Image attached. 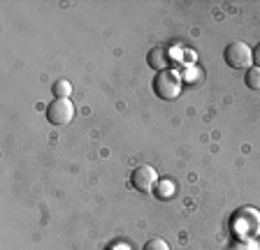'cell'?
I'll list each match as a JSON object with an SVG mask.
<instances>
[{
  "label": "cell",
  "instance_id": "cell-1",
  "mask_svg": "<svg viewBox=\"0 0 260 250\" xmlns=\"http://www.w3.org/2000/svg\"><path fill=\"white\" fill-rule=\"evenodd\" d=\"M153 91H156L158 98L162 100H172L179 95V91H181V79H179V74L174 70H162L156 74V79H153Z\"/></svg>",
  "mask_w": 260,
  "mask_h": 250
},
{
  "label": "cell",
  "instance_id": "cell-2",
  "mask_svg": "<svg viewBox=\"0 0 260 250\" xmlns=\"http://www.w3.org/2000/svg\"><path fill=\"white\" fill-rule=\"evenodd\" d=\"M225 63L233 70H249L251 60H253V51L246 47L244 42H233L225 47Z\"/></svg>",
  "mask_w": 260,
  "mask_h": 250
},
{
  "label": "cell",
  "instance_id": "cell-3",
  "mask_svg": "<svg viewBox=\"0 0 260 250\" xmlns=\"http://www.w3.org/2000/svg\"><path fill=\"white\" fill-rule=\"evenodd\" d=\"M133 188H135L137 192H144V195H149L151 190H156L158 185V174L156 169L151 167V164H140V167L133 169Z\"/></svg>",
  "mask_w": 260,
  "mask_h": 250
},
{
  "label": "cell",
  "instance_id": "cell-4",
  "mask_svg": "<svg viewBox=\"0 0 260 250\" xmlns=\"http://www.w3.org/2000/svg\"><path fill=\"white\" fill-rule=\"evenodd\" d=\"M75 116V104L70 100H54L47 107V120L51 125H68Z\"/></svg>",
  "mask_w": 260,
  "mask_h": 250
},
{
  "label": "cell",
  "instance_id": "cell-5",
  "mask_svg": "<svg viewBox=\"0 0 260 250\" xmlns=\"http://www.w3.org/2000/svg\"><path fill=\"white\" fill-rule=\"evenodd\" d=\"M237 220H244V227H246V236H255L260 232V216L253 209H242L237 216Z\"/></svg>",
  "mask_w": 260,
  "mask_h": 250
},
{
  "label": "cell",
  "instance_id": "cell-6",
  "mask_svg": "<svg viewBox=\"0 0 260 250\" xmlns=\"http://www.w3.org/2000/svg\"><path fill=\"white\" fill-rule=\"evenodd\" d=\"M149 65H153V67H158V70H168V65H170V56H168V49L165 47H156V49L149 54Z\"/></svg>",
  "mask_w": 260,
  "mask_h": 250
},
{
  "label": "cell",
  "instance_id": "cell-7",
  "mask_svg": "<svg viewBox=\"0 0 260 250\" xmlns=\"http://www.w3.org/2000/svg\"><path fill=\"white\" fill-rule=\"evenodd\" d=\"M70 93H72L70 81H65V79H58V81L54 84V95H56V100H68V98H70Z\"/></svg>",
  "mask_w": 260,
  "mask_h": 250
},
{
  "label": "cell",
  "instance_id": "cell-8",
  "mask_svg": "<svg viewBox=\"0 0 260 250\" xmlns=\"http://www.w3.org/2000/svg\"><path fill=\"white\" fill-rule=\"evenodd\" d=\"M244 79H246V86H249V88L260 91V67H249Z\"/></svg>",
  "mask_w": 260,
  "mask_h": 250
},
{
  "label": "cell",
  "instance_id": "cell-9",
  "mask_svg": "<svg viewBox=\"0 0 260 250\" xmlns=\"http://www.w3.org/2000/svg\"><path fill=\"white\" fill-rule=\"evenodd\" d=\"M174 192V185L170 183V181H158V188H156V195L160 197V199H170Z\"/></svg>",
  "mask_w": 260,
  "mask_h": 250
},
{
  "label": "cell",
  "instance_id": "cell-10",
  "mask_svg": "<svg viewBox=\"0 0 260 250\" xmlns=\"http://www.w3.org/2000/svg\"><path fill=\"white\" fill-rule=\"evenodd\" d=\"M144 250H170V245H168V241H165V239H160V236H153V239L146 241Z\"/></svg>",
  "mask_w": 260,
  "mask_h": 250
},
{
  "label": "cell",
  "instance_id": "cell-11",
  "mask_svg": "<svg viewBox=\"0 0 260 250\" xmlns=\"http://www.w3.org/2000/svg\"><path fill=\"white\" fill-rule=\"evenodd\" d=\"M253 63H255V67H260V44L255 47V51H253Z\"/></svg>",
  "mask_w": 260,
  "mask_h": 250
}]
</instances>
